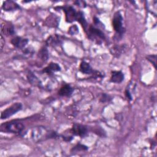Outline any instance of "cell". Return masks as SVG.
<instances>
[{"instance_id": "6da1fadb", "label": "cell", "mask_w": 157, "mask_h": 157, "mask_svg": "<svg viewBox=\"0 0 157 157\" xmlns=\"http://www.w3.org/2000/svg\"><path fill=\"white\" fill-rule=\"evenodd\" d=\"M25 129L24 124L17 121H10L1 124L0 130L1 132L13 134H20Z\"/></svg>"}, {"instance_id": "7a4b0ae2", "label": "cell", "mask_w": 157, "mask_h": 157, "mask_svg": "<svg viewBox=\"0 0 157 157\" xmlns=\"http://www.w3.org/2000/svg\"><path fill=\"white\" fill-rule=\"evenodd\" d=\"M112 26L116 32L117 39L118 37H121V36L125 31V28L123 26V17L119 11L116 12L113 15L112 18Z\"/></svg>"}, {"instance_id": "3957f363", "label": "cell", "mask_w": 157, "mask_h": 157, "mask_svg": "<svg viewBox=\"0 0 157 157\" xmlns=\"http://www.w3.org/2000/svg\"><path fill=\"white\" fill-rule=\"evenodd\" d=\"M86 33H87L88 37L90 39L98 44H101L105 38L104 33L101 29L93 26H90Z\"/></svg>"}, {"instance_id": "277c9868", "label": "cell", "mask_w": 157, "mask_h": 157, "mask_svg": "<svg viewBox=\"0 0 157 157\" xmlns=\"http://www.w3.org/2000/svg\"><path fill=\"white\" fill-rule=\"evenodd\" d=\"M22 109V104L20 102H16L8 107L1 112V120L6 119L15 114L18 111Z\"/></svg>"}, {"instance_id": "5b68a950", "label": "cell", "mask_w": 157, "mask_h": 157, "mask_svg": "<svg viewBox=\"0 0 157 157\" xmlns=\"http://www.w3.org/2000/svg\"><path fill=\"white\" fill-rule=\"evenodd\" d=\"M63 10L65 13L66 21L67 23H72L74 21H76L77 12L75 11L74 8L72 6H66L63 7Z\"/></svg>"}, {"instance_id": "8992f818", "label": "cell", "mask_w": 157, "mask_h": 157, "mask_svg": "<svg viewBox=\"0 0 157 157\" xmlns=\"http://www.w3.org/2000/svg\"><path fill=\"white\" fill-rule=\"evenodd\" d=\"M71 132L75 136L83 137L87 133V128L84 125L75 123L72 127Z\"/></svg>"}, {"instance_id": "52a82bcc", "label": "cell", "mask_w": 157, "mask_h": 157, "mask_svg": "<svg viewBox=\"0 0 157 157\" xmlns=\"http://www.w3.org/2000/svg\"><path fill=\"white\" fill-rule=\"evenodd\" d=\"M10 42L15 48L22 49L27 45L28 42V39L17 36L12 39V40H10Z\"/></svg>"}, {"instance_id": "ba28073f", "label": "cell", "mask_w": 157, "mask_h": 157, "mask_svg": "<svg viewBox=\"0 0 157 157\" xmlns=\"http://www.w3.org/2000/svg\"><path fill=\"white\" fill-rule=\"evenodd\" d=\"M1 33L6 36H12L15 34L14 28L12 24L10 23H2L1 25Z\"/></svg>"}, {"instance_id": "9c48e42d", "label": "cell", "mask_w": 157, "mask_h": 157, "mask_svg": "<svg viewBox=\"0 0 157 157\" xmlns=\"http://www.w3.org/2000/svg\"><path fill=\"white\" fill-rule=\"evenodd\" d=\"M126 45H117L112 47L110 48V53L112 55L115 57L118 58L126 50Z\"/></svg>"}, {"instance_id": "30bf717a", "label": "cell", "mask_w": 157, "mask_h": 157, "mask_svg": "<svg viewBox=\"0 0 157 157\" xmlns=\"http://www.w3.org/2000/svg\"><path fill=\"white\" fill-rule=\"evenodd\" d=\"M124 74L121 71H113L111 72V77L110 81L113 83H120L124 80Z\"/></svg>"}, {"instance_id": "8fae6325", "label": "cell", "mask_w": 157, "mask_h": 157, "mask_svg": "<svg viewBox=\"0 0 157 157\" xmlns=\"http://www.w3.org/2000/svg\"><path fill=\"white\" fill-rule=\"evenodd\" d=\"M2 9L6 11H12L20 9V6L13 1H6L3 2Z\"/></svg>"}, {"instance_id": "7c38bea8", "label": "cell", "mask_w": 157, "mask_h": 157, "mask_svg": "<svg viewBox=\"0 0 157 157\" xmlns=\"http://www.w3.org/2000/svg\"><path fill=\"white\" fill-rule=\"evenodd\" d=\"M74 91L73 88L71 86L69 85H64L61 87L59 90L58 91V94L61 96H70Z\"/></svg>"}, {"instance_id": "4fadbf2b", "label": "cell", "mask_w": 157, "mask_h": 157, "mask_svg": "<svg viewBox=\"0 0 157 157\" xmlns=\"http://www.w3.org/2000/svg\"><path fill=\"white\" fill-rule=\"evenodd\" d=\"M61 71V67L55 63H50L46 67L43 69V72L47 73V74H52L53 72Z\"/></svg>"}, {"instance_id": "5bb4252c", "label": "cell", "mask_w": 157, "mask_h": 157, "mask_svg": "<svg viewBox=\"0 0 157 157\" xmlns=\"http://www.w3.org/2000/svg\"><path fill=\"white\" fill-rule=\"evenodd\" d=\"M80 71L85 74H91L94 72L91 66L86 61H82L80 64Z\"/></svg>"}, {"instance_id": "9a60e30c", "label": "cell", "mask_w": 157, "mask_h": 157, "mask_svg": "<svg viewBox=\"0 0 157 157\" xmlns=\"http://www.w3.org/2000/svg\"><path fill=\"white\" fill-rule=\"evenodd\" d=\"M76 21H78L81 25L82 26L84 31L86 32L88 26V23L85 18L84 17V14L82 12H77V17H76Z\"/></svg>"}, {"instance_id": "2e32d148", "label": "cell", "mask_w": 157, "mask_h": 157, "mask_svg": "<svg viewBox=\"0 0 157 157\" xmlns=\"http://www.w3.org/2000/svg\"><path fill=\"white\" fill-rule=\"evenodd\" d=\"M28 79L29 80V82L33 85L35 86H40L41 85V83L40 82V80L38 79L37 77H36L35 75H34L32 72H29L28 74Z\"/></svg>"}, {"instance_id": "e0dca14e", "label": "cell", "mask_w": 157, "mask_h": 157, "mask_svg": "<svg viewBox=\"0 0 157 157\" xmlns=\"http://www.w3.org/2000/svg\"><path fill=\"white\" fill-rule=\"evenodd\" d=\"M46 42L48 45H58L59 44H60L61 40L59 38V36H58L57 35H55L50 36L47 39Z\"/></svg>"}, {"instance_id": "ac0fdd59", "label": "cell", "mask_w": 157, "mask_h": 157, "mask_svg": "<svg viewBox=\"0 0 157 157\" xmlns=\"http://www.w3.org/2000/svg\"><path fill=\"white\" fill-rule=\"evenodd\" d=\"M38 57L44 62L47 61V59L48 58V52L47 49L46 48V47H42L39 50V54H38Z\"/></svg>"}, {"instance_id": "d6986e66", "label": "cell", "mask_w": 157, "mask_h": 157, "mask_svg": "<svg viewBox=\"0 0 157 157\" xmlns=\"http://www.w3.org/2000/svg\"><path fill=\"white\" fill-rule=\"evenodd\" d=\"M45 24L50 27H55L58 25V20L55 16L48 17V18L46 19Z\"/></svg>"}, {"instance_id": "ffe728a7", "label": "cell", "mask_w": 157, "mask_h": 157, "mask_svg": "<svg viewBox=\"0 0 157 157\" xmlns=\"http://www.w3.org/2000/svg\"><path fill=\"white\" fill-rule=\"evenodd\" d=\"M88 147H86L85 145H82L80 144H77L74 147H73L71 150V151H85L88 150Z\"/></svg>"}, {"instance_id": "44dd1931", "label": "cell", "mask_w": 157, "mask_h": 157, "mask_svg": "<svg viewBox=\"0 0 157 157\" xmlns=\"http://www.w3.org/2000/svg\"><path fill=\"white\" fill-rule=\"evenodd\" d=\"M147 59L151 63L153 64L154 67L156 69V55H148L146 57Z\"/></svg>"}, {"instance_id": "7402d4cb", "label": "cell", "mask_w": 157, "mask_h": 157, "mask_svg": "<svg viewBox=\"0 0 157 157\" xmlns=\"http://www.w3.org/2000/svg\"><path fill=\"white\" fill-rule=\"evenodd\" d=\"M68 33L71 34V35H75L77 34L78 33V28L77 27V25H74L72 26H71L68 30Z\"/></svg>"}, {"instance_id": "603a6c76", "label": "cell", "mask_w": 157, "mask_h": 157, "mask_svg": "<svg viewBox=\"0 0 157 157\" xmlns=\"http://www.w3.org/2000/svg\"><path fill=\"white\" fill-rule=\"evenodd\" d=\"M110 100H111V98L110 97V96L105 93H102L101 94V96L100 97V101L103 103L109 102Z\"/></svg>"}, {"instance_id": "cb8c5ba5", "label": "cell", "mask_w": 157, "mask_h": 157, "mask_svg": "<svg viewBox=\"0 0 157 157\" xmlns=\"http://www.w3.org/2000/svg\"><path fill=\"white\" fill-rule=\"evenodd\" d=\"M75 4L77 6H78L79 7H86V3L83 1H77L75 2Z\"/></svg>"}, {"instance_id": "d4e9b609", "label": "cell", "mask_w": 157, "mask_h": 157, "mask_svg": "<svg viewBox=\"0 0 157 157\" xmlns=\"http://www.w3.org/2000/svg\"><path fill=\"white\" fill-rule=\"evenodd\" d=\"M125 95H126V96L129 100H131V99H132L131 94V93H129V91L128 90H126L125 91Z\"/></svg>"}, {"instance_id": "484cf974", "label": "cell", "mask_w": 157, "mask_h": 157, "mask_svg": "<svg viewBox=\"0 0 157 157\" xmlns=\"http://www.w3.org/2000/svg\"><path fill=\"white\" fill-rule=\"evenodd\" d=\"M72 139V136H67V137L64 136V137H63V140H65V141H66V142H69V141H71Z\"/></svg>"}, {"instance_id": "4316f807", "label": "cell", "mask_w": 157, "mask_h": 157, "mask_svg": "<svg viewBox=\"0 0 157 157\" xmlns=\"http://www.w3.org/2000/svg\"><path fill=\"white\" fill-rule=\"evenodd\" d=\"M4 44H5V41H4V39L2 37V36L1 35V48H2Z\"/></svg>"}]
</instances>
